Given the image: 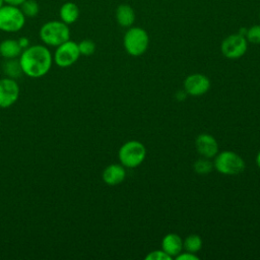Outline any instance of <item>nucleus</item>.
I'll list each match as a JSON object with an SVG mask.
<instances>
[{
    "mask_svg": "<svg viewBox=\"0 0 260 260\" xmlns=\"http://www.w3.org/2000/svg\"><path fill=\"white\" fill-rule=\"evenodd\" d=\"M248 49L247 39L238 34H233L223 39L220 45V51L228 59H239L245 55Z\"/></svg>",
    "mask_w": 260,
    "mask_h": 260,
    "instance_id": "obj_7",
    "label": "nucleus"
},
{
    "mask_svg": "<svg viewBox=\"0 0 260 260\" xmlns=\"http://www.w3.org/2000/svg\"><path fill=\"white\" fill-rule=\"evenodd\" d=\"M195 147L197 152L207 158L214 157L218 152V144L215 138L207 133H203L197 136L195 140Z\"/></svg>",
    "mask_w": 260,
    "mask_h": 260,
    "instance_id": "obj_11",
    "label": "nucleus"
},
{
    "mask_svg": "<svg viewBox=\"0 0 260 260\" xmlns=\"http://www.w3.org/2000/svg\"><path fill=\"white\" fill-rule=\"evenodd\" d=\"M245 38L248 43L259 45L260 44V24H254L247 28V32Z\"/></svg>",
    "mask_w": 260,
    "mask_h": 260,
    "instance_id": "obj_21",
    "label": "nucleus"
},
{
    "mask_svg": "<svg viewBox=\"0 0 260 260\" xmlns=\"http://www.w3.org/2000/svg\"><path fill=\"white\" fill-rule=\"evenodd\" d=\"M213 168L222 175L234 176L241 174L245 170V161L238 153L224 150L217 152L214 156Z\"/></svg>",
    "mask_w": 260,
    "mask_h": 260,
    "instance_id": "obj_5",
    "label": "nucleus"
},
{
    "mask_svg": "<svg viewBox=\"0 0 260 260\" xmlns=\"http://www.w3.org/2000/svg\"><path fill=\"white\" fill-rule=\"evenodd\" d=\"M115 16L118 24L122 27L129 28L135 21V11L131 5L126 3H122L117 7Z\"/></svg>",
    "mask_w": 260,
    "mask_h": 260,
    "instance_id": "obj_14",
    "label": "nucleus"
},
{
    "mask_svg": "<svg viewBox=\"0 0 260 260\" xmlns=\"http://www.w3.org/2000/svg\"><path fill=\"white\" fill-rule=\"evenodd\" d=\"M78 49H79L80 55L90 56L95 51V44L93 41L85 39V40H82L80 43H78Z\"/></svg>",
    "mask_w": 260,
    "mask_h": 260,
    "instance_id": "obj_22",
    "label": "nucleus"
},
{
    "mask_svg": "<svg viewBox=\"0 0 260 260\" xmlns=\"http://www.w3.org/2000/svg\"><path fill=\"white\" fill-rule=\"evenodd\" d=\"M3 71L9 78H18L20 77L23 72L19 63V59L13 58V59H6V61L3 64Z\"/></svg>",
    "mask_w": 260,
    "mask_h": 260,
    "instance_id": "obj_17",
    "label": "nucleus"
},
{
    "mask_svg": "<svg viewBox=\"0 0 260 260\" xmlns=\"http://www.w3.org/2000/svg\"><path fill=\"white\" fill-rule=\"evenodd\" d=\"M175 258L178 260H198L199 259L198 256L195 255V253H191V252H187V251H185L184 253L181 252Z\"/></svg>",
    "mask_w": 260,
    "mask_h": 260,
    "instance_id": "obj_24",
    "label": "nucleus"
},
{
    "mask_svg": "<svg viewBox=\"0 0 260 260\" xmlns=\"http://www.w3.org/2000/svg\"><path fill=\"white\" fill-rule=\"evenodd\" d=\"M125 51L133 56L143 55L149 45V36L147 31L140 26H130L123 38Z\"/></svg>",
    "mask_w": 260,
    "mask_h": 260,
    "instance_id": "obj_3",
    "label": "nucleus"
},
{
    "mask_svg": "<svg viewBox=\"0 0 260 260\" xmlns=\"http://www.w3.org/2000/svg\"><path fill=\"white\" fill-rule=\"evenodd\" d=\"M4 5V0H0V8Z\"/></svg>",
    "mask_w": 260,
    "mask_h": 260,
    "instance_id": "obj_28",
    "label": "nucleus"
},
{
    "mask_svg": "<svg viewBox=\"0 0 260 260\" xmlns=\"http://www.w3.org/2000/svg\"><path fill=\"white\" fill-rule=\"evenodd\" d=\"M256 164H257L258 168L260 169V151L258 152V154H257V156H256Z\"/></svg>",
    "mask_w": 260,
    "mask_h": 260,
    "instance_id": "obj_27",
    "label": "nucleus"
},
{
    "mask_svg": "<svg viewBox=\"0 0 260 260\" xmlns=\"http://www.w3.org/2000/svg\"><path fill=\"white\" fill-rule=\"evenodd\" d=\"M60 20L65 22L66 24H72L74 23L78 17H79V8L78 6L73 2H65L60 7L59 11Z\"/></svg>",
    "mask_w": 260,
    "mask_h": 260,
    "instance_id": "obj_16",
    "label": "nucleus"
},
{
    "mask_svg": "<svg viewBox=\"0 0 260 260\" xmlns=\"http://www.w3.org/2000/svg\"><path fill=\"white\" fill-rule=\"evenodd\" d=\"M25 0H4L5 4L14 5V6H20Z\"/></svg>",
    "mask_w": 260,
    "mask_h": 260,
    "instance_id": "obj_26",
    "label": "nucleus"
},
{
    "mask_svg": "<svg viewBox=\"0 0 260 260\" xmlns=\"http://www.w3.org/2000/svg\"><path fill=\"white\" fill-rule=\"evenodd\" d=\"M146 260H171L172 257L169 256L164 250H154L149 252L145 256Z\"/></svg>",
    "mask_w": 260,
    "mask_h": 260,
    "instance_id": "obj_23",
    "label": "nucleus"
},
{
    "mask_svg": "<svg viewBox=\"0 0 260 260\" xmlns=\"http://www.w3.org/2000/svg\"><path fill=\"white\" fill-rule=\"evenodd\" d=\"M194 171L199 175H206L209 174L213 169V161H210V158L207 157H200L197 159L193 165Z\"/></svg>",
    "mask_w": 260,
    "mask_h": 260,
    "instance_id": "obj_19",
    "label": "nucleus"
},
{
    "mask_svg": "<svg viewBox=\"0 0 260 260\" xmlns=\"http://www.w3.org/2000/svg\"><path fill=\"white\" fill-rule=\"evenodd\" d=\"M161 250L172 258L176 257L183 250V240L177 234H168L161 240Z\"/></svg>",
    "mask_w": 260,
    "mask_h": 260,
    "instance_id": "obj_13",
    "label": "nucleus"
},
{
    "mask_svg": "<svg viewBox=\"0 0 260 260\" xmlns=\"http://www.w3.org/2000/svg\"><path fill=\"white\" fill-rule=\"evenodd\" d=\"M19 96V85L13 78L0 79V108L11 107Z\"/></svg>",
    "mask_w": 260,
    "mask_h": 260,
    "instance_id": "obj_9",
    "label": "nucleus"
},
{
    "mask_svg": "<svg viewBox=\"0 0 260 260\" xmlns=\"http://www.w3.org/2000/svg\"><path fill=\"white\" fill-rule=\"evenodd\" d=\"M202 248V240L198 235H189L183 241V249L187 252L197 253Z\"/></svg>",
    "mask_w": 260,
    "mask_h": 260,
    "instance_id": "obj_18",
    "label": "nucleus"
},
{
    "mask_svg": "<svg viewBox=\"0 0 260 260\" xmlns=\"http://www.w3.org/2000/svg\"><path fill=\"white\" fill-rule=\"evenodd\" d=\"M126 177L125 167L118 164L109 165L102 174L103 181L109 186H116L124 181Z\"/></svg>",
    "mask_w": 260,
    "mask_h": 260,
    "instance_id": "obj_12",
    "label": "nucleus"
},
{
    "mask_svg": "<svg viewBox=\"0 0 260 260\" xmlns=\"http://www.w3.org/2000/svg\"><path fill=\"white\" fill-rule=\"evenodd\" d=\"M25 24V16L19 6L4 4L0 8V30L16 32Z\"/></svg>",
    "mask_w": 260,
    "mask_h": 260,
    "instance_id": "obj_6",
    "label": "nucleus"
},
{
    "mask_svg": "<svg viewBox=\"0 0 260 260\" xmlns=\"http://www.w3.org/2000/svg\"><path fill=\"white\" fill-rule=\"evenodd\" d=\"M17 41H18V44H19V46L21 47L22 50H24V49H26L27 47H29V40H28L27 38L22 37V38L18 39Z\"/></svg>",
    "mask_w": 260,
    "mask_h": 260,
    "instance_id": "obj_25",
    "label": "nucleus"
},
{
    "mask_svg": "<svg viewBox=\"0 0 260 260\" xmlns=\"http://www.w3.org/2000/svg\"><path fill=\"white\" fill-rule=\"evenodd\" d=\"M80 52L78 49V44L68 40L67 42L56 47L53 61L61 68H67L72 66L78 60Z\"/></svg>",
    "mask_w": 260,
    "mask_h": 260,
    "instance_id": "obj_8",
    "label": "nucleus"
},
{
    "mask_svg": "<svg viewBox=\"0 0 260 260\" xmlns=\"http://www.w3.org/2000/svg\"><path fill=\"white\" fill-rule=\"evenodd\" d=\"M39 35L42 42L50 47H58L70 40L68 24L61 20H50L44 23L40 28Z\"/></svg>",
    "mask_w": 260,
    "mask_h": 260,
    "instance_id": "obj_2",
    "label": "nucleus"
},
{
    "mask_svg": "<svg viewBox=\"0 0 260 260\" xmlns=\"http://www.w3.org/2000/svg\"><path fill=\"white\" fill-rule=\"evenodd\" d=\"M19 8L25 17H35L40 11V6L36 0H25Z\"/></svg>",
    "mask_w": 260,
    "mask_h": 260,
    "instance_id": "obj_20",
    "label": "nucleus"
},
{
    "mask_svg": "<svg viewBox=\"0 0 260 260\" xmlns=\"http://www.w3.org/2000/svg\"><path fill=\"white\" fill-rule=\"evenodd\" d=\"M210 88V81L207 76L201 73H193L186 77L184 81V90L186 93L198 96L206 93Z\"/></svg>",
    "mask_w": 260,
    "mask_h": 260,
    "instance_id": "obj_10",
    "label": "nucleus"
},
{
    "mask_svg": "<svg viewBox=\"0 0 260 260\" xmlns=\"http://www.w3.org/2000/svg\"><path fill=\"white\" fill-rule=\"evenodd\" d=\"M146 156L145 146L137 140H130L121 145L118 157L122 166L126 168H136L140 166Z\"/></svg>",
    "mask_w": 260,
    "mask_h": 260,
    "instance_id": "obj_4",
    "label": "nucleus"
},
{
    "mask_svg": "<svg viewBox=\"0 0 260 260\" xmlns=\"http://www.w3.org/2000/svg\"><path fill=\"white\" fill-rule=\"evenodd\" d=\"M22 52L17 40L6 39L0 43V55L6 59H13L20 56Z\"/></svg>",
    "mask_w": 260,
    "mask_h": 260,
    "instance_id": "obj_15",
    "label": "nucleus"
},
{
    "mask_svg": "<svg viewBox=\"0 0 260 260\" xmlns=\"http://www.w3.org/2000/svg\"><path fill=\"white\" fill-rule=\"evenodd\" d=\"M19 63L23 74L31 78H40L50 71L53 56L46 46L32 45L22 50Z\"/></svg>",
    "mask_w": 260,
    "mask_h": 260,
    "instance_id": "obj_1",
    "label": "nucleus"
}]
</instances>
